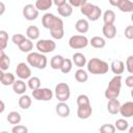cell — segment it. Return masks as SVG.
<instances>
[{
	"instance_id": "cell-15",
	"label": "cell",
	"mask_w": 133,
	"mask_h": 133,
	"mask_svg": "<svg viewBox=\"0 0 133 133\" xmlns=\"http://www.w3.org/2000/svg\"><path fill=\"white\" fill-rule=\"evenodd\" d=\"M92 113V108L91 105H83V106H78L77 109V116L80 119H87Z\"/></svg>"
},
{
	"instance_id": "cell-26",
	"label": "cell",
	"mask_w": 133,
	"mask_h": 133,
	"mask_svg": "<svg viewBox=\"0 0 133 133\" xmlns=\"http://www.w3.org/2000/svg\"><path fill=\"white\" fill-rule=\"evenodd\" d=\"M52 4V0H36L34 6L37 10H48Z\"/></svg>"
},
{
	"instance_id": "cell-3",
	"label": "cell",
	"mask_w": 133,
	"mask_h": 133,
	"mask_svg": "<svg viewBox=\"0 0 133 133\" xmlns=\"http://www.w3.org/2000/svg\"><path fill=\"white\" fill-rule=\"evenodd\" d=\"M87 71L92 75H104L109 71V65L106 61L100 58H91L86 62Z\"/></svg>"
},
{
	"instance_id": "cell-7",
	"label": "cell",
	"mask_w": 133,
	"mask_h": 133,
	"mask_svg": "<svg viewBox=\"0 0 133 133\" xmlns=\"http://www.w3.org/2000/svg\"><path fill=\"white\" fill-rule=\"evenodd\" d=\"M88 45V38L83 34H75L72 35L69 39V46L72 49L79 50L87 47Z\"/></svg>"
},
{
	"instance_id": "cell-13",
	"label": "cell",
	"mask_w": 133,
	"mask_h": 133,
	"mask_svg": "<svg viewBox=\"0 0 133 133\" xmlns=\"http://www.w3.org/2000/svg\"><path fill=\"white\" fill-rule=\"evenodd\" d=\"M118 113H121V115L124 116V117L133 116V102L128 101V102H125L124 104H122L119 106Z\"/></svg>"
},
{
	"instance_id": "cell-48",
	"label": "cell",
	"mask_w": 133,
	"mask_h": 133,
	"mask_svg": "<svg viewBox=\"0 0 133 133\" xmlns=\"http://www.w3.org/2000/svg\"><path fill=\"white\" fill-rule=\"evenodd\" d=\"M4 110H5V104L3 101L0 100V113H2Z\"/></svg>"
},
{
	"instance_id": "cell-21",
	"label": "cell",
	"mask_w": 133,
	"mask_h": 133,
	"mask_svg": "<svg viewBox=\"0 0 133 133\" xmlns=\"http://www.w3.org/2000/svg\"><path fill=\"white\" fill-rule=\"evenodd\" d=\"M75 29L79 33H86L89 29V23L85 19H79L75 24Z\"/></svg>"
},
{
	"instance_id": "cell-42",
	"label": "cell",
	"mask_w": 133,
	"mask_h": 133,
	"mask_svg": "<svg viewBox=\"0 0 133 133\" xmlns=\"http://www.w3.org/2000/svg\"><path fill=\"white\" fill-rule=\"evenodd\" d=\"M126 69L130 75L133 74V56L132 55L128 56V58L126 60Z\"/></svg>"
},
{
	"instance_id": "cell-24",
	"label": "cell",
	"mask_w": 133,
	"mask_h": 133,
	"mask_svg": "<svg viewBox=\"0 0 133 133\" xmlns=\"http://www.w3.org/2000/svg\"><path fill=\"white\" fill-rule=\"evenodd\" d=\"M88 44L96 49H102L106 46V41L101 36H94L90 38V41H88Z\"/></svg>"
},
{
	"instance_id": "cell-32",
	"label": "cell",
	"mask_w": 133,
	"mask_h": 133,
	"mask_svg": "<svg viewBox=\"0 0 133 133\" xmlns=\"http://www.w3.org/2000/svg\"><path fill=\"white\" fill-rule=\"evenodd\" d=\"M41 79L38 78V77H35V76H33V77H30L29 79H28V82H27V86L31 89V90H35V89H37V88H39L41 87Z\"/></svg>"
},
{
	"instance_id": "cell-22",
	"label": "cell",
	"mask_w": 133,
	"mask_h": 133,
	"mask_svg": "<svg viewBox=\"0 0 133 133\" xmlns=\"http://www.w3.org/2000/svg\"><path fill=\"white\" fill-rule=\"evenodd\" d=\"M119 106H121V103L117 99L109 100L107 103V110L110 114H117L119 110Z\"/></svg>"
},
{
	"instance_id": "cell-33",
	"label": "cell",
	"mask_w": 133,
	"mask_h": 133,
	"mask_svg": "<svg viewBox=\"0 0 133 133\" xmlns=\"http://www.w3.org/2000/svg\"><path fill=\"white\" fill-rule=\"evenodd\" d=\"M19 49L21 52H24V53H30L31 50L33 49V43L32 41L26 38L20 46H19Z\"/></svg>"
},
{
	"instance_id": "cell-23",
	"label": "cell",
	"mask_w": 133,
	"mask_h": 133,
	"mask_svg": "<svg viewBox=\"0 0 133 133\" xmlns=\"http://www.w3.org/2000/svg\"><path fill=\"white\" fill-rule=\"evenodd\" d=\"M18 104H19L20 108L26 110V109H28V108L31 106V104H32V100H31L30 96L24 94V95H22V96L20 97V99H19V101H18Z\"/></svg>"
},
{
	"instance_id": "cell-14",
	"label": "cell",
	"mask_w": 133,
	"mask_h": 133,
	"mask_svg": "<svg viewBox=\"0 0 133 133\" xmlns=\"http://www.w3.org/2000/svg\"><path fill=\"white\" fill-rule=\"evenodd\" d=\"M109 69L112 71V73L115 75V76H121L124 71H125V63L119 60V59H114L111 61L110 65H109Z\"/></svg>"
},
{
	"instance_id": "cell-2",
	"label": "cell",
	"mask_w": 133,
	"mask_h": 133,
	"mask_svg": "<svg viewBox=\"0 0 133 133\" xmlns=\"http://www.w3.org/2000/svg\"><path fill=\"white\" fill-rule=\"evenodd\" d=\"M122 88V76H114L110 79L107 88L105 89L104 96L107 100L117 99Z\"/></svg>"
},
{
	"instance_id": "cell-30",
	"label": "cell",
	"mask_w": 133,
	"mask_h": 133,
	"mask_svg": "<svg viewBox=\"0 0 133 133\" xmlns=\"http://www.w3.org/2000/svg\"><path fill=\"white\" fill-rule=\"evenodd\" d=\"M57 11L61 17H70L73 14V7L66 2L64 5L57 7Z\"/></svg>"
},
{
	"instance_id": "cell-38",
	"label": "cell",
	"mask_w": 133,
	"mask_h": 133,
	"mask_svg": "<svg viewBox=\"0 0 133 133\" xmlns=\"http://www.w3.org/2000/svg\"><path fill=\"white\" fill-rule=\"evenodd\" d=\"M88 104H90L88 96L82 94V95H79L77 97V105L78 106H83V105H88Z\"/></svg>"
},
{
	"instance_id": "cell-19",
	"label": "cell",
	"mask_w": 133,
	"mask_h": 133,
	"mask_svg": "<svg viewBox=\"0 0 133 133\" xmlns=\"http://www.w3.org/2000/svg\"><path fill=\"white\" fill-rule=\"evenodd\" d=\"M27 89V84L24 80H16L12 84V90L18 95H24Z\"/></svg>"
},
{
	"instance_id": "cell-9",
	"label": "cell",
	"mask_w": 133,
	"mask_h": 133,
	"mask_svg": "<svg viewBox=\"0 0 133 133\" xmlns=\"http://www.w3.org/2000/svg\"><path fill=\"white\" fill-rule=\"evenodd\" d=\"M33 99L37 101H50L53 98V91L48 87H39L35 90H32L31 92Z\"/></svg>"
},
{
	"instance_id": "cell-6",
	"label": "cell",
	"mask_w": 133,
	"mask_h": 133,
	"mask_svg": "<svg viewBox=\"0 0 133 133\" xmlns=\"http://www.w3.org/2000/svg\"><path fill=\"white\" fill-rule=\"evenodd\" d=\"M55 97L59 102H65L70 99L71 97V89L69 84L64 83V82H60L55 86V90H54Z\"/></svg>"
},
{
	"instance_id": "cell-44",
	"label": "cell",
	"mask_w": 133,
	"mask_h": 133,
	"mask_svg": "<svg viewBox=\"0 0 133 133\" xmlns=\"http://www.w3.org/2000/svg\"><path fill=\"white\" fill-rule=\"evenodd\" d=\"M125 36L128 39H132L133 38V26L132 25H128L125 28Z\"/></svg>"
},
{
	"instance_id": "cell-20",
	"label": "cell",
	"mask_w": 133,
	"mask_h": 133,
	"mask_svg": "<svg viewBox=\"0 0 133 133\" xmlns=\"http://www.w3.org/2000/svg\"><path fill=\"white\" fill-rule=\"evenodd\" d=\"M26 35H27L28 39H30V41L37 39L39 37V29H38V27L35 26V25L28 26L27 29H26Z\"/></svg>"
},
{
	"instance_id": "cell-27",
	"label": "cell",
	"mask_w": 133,
	"mask_h": 133,
	"mask_svg": "<svg viewBox=\"0 0 133 133\" xmlns=\"http://www.w3.org/2000/svg\"><path fill=\"white\" fill-rule=\"evenodd\" d=\"M75 79L77 82L79 83H84L88 80V75H87V72L83 69H78L76 72H75Z\"/></svg>"
},
{
	"instance_id": "cell-41",
	"label": "cell",
	"mask_w": 133,
	"mask_h": 133,
	"mask_svg": "<svg viewBox=\"0 0 133 133\" xmlns=\"http://www.w3.org/2000/svg\"><path fill=\"white\" fill-rule=\"evenodd\" d=\"M11 133H28V128L24 125H15L11 129Z\"/></svg>"
},
{
	"instance_id": "cell-28",
	"label": "cell",
	"mask_w": 133,
	"mask_h": 133,
	"mask_svg": "<svg viewBox=\"0 0 133 133\" xmlns=\"http://www.w3.org/2000/svg\"><path fill=\"white\" fill-rule=\"evenodd\" d=\"M104 24H113L115 21V12L112 9H107L103 14Z\"/></svg>"
},
{
	"instance_id": "cell-47",
	"label": "cell",
	"mask_w": 133,
	"mask_h": 133,
	"mask_svg": "<svg viewBox=\"0 0 133 133\" xmlns=\"http://www.w3.org/2000/svg\"><path fill=\"white\" fill-rule=\"evenodd\" d=\"M5 9H6V8H5V4L0 1V16H2V15L5 12Z\"/></svg>"
},
{
	"instance_id": "cell-17",
	"label": "cell",
	"mask_w": 133,
	"mask_h": 133,
	"mask_svg": "<svg viewBox=\"0 0 133 133\" xmlns=\"http://www.w3.org/2000/svg\"><path fill=\"white\" fill-rule=\"evenodd\" d=\"M55 111L60 117H68L71 113L70 106L65 102H59L55 107Z\"/></svg>"
},
{
	"instance_id": "cell-11",
	"label": "cell",
	"mask_w": 133,
	"mask_h": 133,
	"mask_svg": "<svg viewBox=\"0 0 133 133\" xmlns=\"http://www.w3.org/2000/svg\"><path fill=\"white\" fill-rule=\"evenodd\" d=\"M23 17L27 21L36 20L38 17V10L35 8V6L33 4H26L23 7Z\"/></svg>"
},
{
	"instance_id": "cell-36",
	"label": "cell",
	"mask_w": 133,
	"mask_h": 133,
	"mask_svg": "<svg viewBox=\"0 0 133 133\" xmlns=\"http://www.w3.org/2000/svg\"><path fill=\"white\" fill-rule=\"evenodd\" d=\"M8 43V33L5 30H0V49L4 50L7 47Z\"/></svg>"
},
{
	"instance_id": "cell-49",
	"label": "cell",
	"mask_w": 133,
	"mask_h": 133,
	"mask_svg": "<svg viewBox=\"0 0 133 133\" xmlns=\"http://www.w3.org/2000/svg\"><path fill=\"white\" fill-rule=\"evenodd\" d=\"M4 55H5V52H4V50H1V49H0V59H1V58H2Z\"/></svg>"
},
{
	"instance_id": "cell-45",
	"label": "cell",
	"mask_w": 133,
	"mask_h": 133,
	"mask_svg": "<svg viewBox=\"0 0 133 133\" xmlns=\"http://www.w3.org/2000/svg\"><path fill=\"white\" fill-rule=\"evenodd\" d=\"M125 83L128 87L132 88L133 87V75H129L126 79H125Z\"/></svg>"
},
{
	"instance_id": "cell-1",
	"label": "cell",
	"mask_w": 133,
	"mask_h": 133,
	"mask_svg": "<svg viewBox=\"0 0 133 133\" xmlns=\"http://www.w3.org/2000/svg\"><path fill=\"white\" fill-rule=\"evenodd\" d=\"M42 25L44 26V28L50 30V34L54 39H61L63 37V21L59 17L47 12L42 18Z\"/></svg>"
},
{
	"instance_id": "cell-10",
	"label": "cell",
	"mask_w": 133,
	"mask_h": 133,
	"mask_svg": "<svg viewBox=\"0 0 133 133\" xmlns=\"http://www.w3.org/2000/svg\"><path fill=\"white\" fill-rule=\"evenodd\" d=\"M16 74L20 78V80H26L31 77V70L25 62H20L17 64Z\"/></svg>"
},
{
	"instance_id": "cell-35",
	"label": "cell",
	"mask_w": 133,
	"mask_h": 133,
	"mask_svg": "<svg viewBox=\"0 0 133 133\" xmlns=\"http://www.w3.org/2000/svg\"><path fill=\"white\" fill-rule=\"evenodd\" d=\"M73 69V62L71 59L69 58H63V61H62V64H61V68H60V71L61 73L63 74H68L72 71Z\"/></svg>"
},
{
	"instance_id": "cell-52",
	"label": "cell",
	"mask_w": 133,
	"mask_h": 133,
	"mask_svg": "<svg viewBox=\"0 0 133 133\" xmlns=\"http://www.w3.org/2000/svg\"><path fill=\"white\" fill-rule=\"evenodd\" d=\"M0 133H8L7 131H2V132H0Z\"/></svg>"
},
{
	"instance_id": "cell-39",
	"label": "cell",
	"mask_w": 133,
	"mask_h": 133,
	"mask_svg": "<svg viewBox=\"0 0 133 133\" xmlns=\"http://www.w3.org/2000/svg\"><path fill=\"white\" fill-rule=\"evenodd\" d=\"M100 133H115V128L111 124H104L100 127Z\"/></svg>"
},
{
	"instance_id": "cell-12",
	"label": "cell",
	"mask_w": 133,
	"mask_h": 133,
	"mask_svg": "<svg viewBox=\"0 0 133 133\" xmlns=\"http://www.w3.org/2000/svg\"><path fill=\"white\" fill-rule=\"evenodd\" d=\"M111 5L117 6L118 9L123 12H132L133 11V2L130 0H116V1H109Z\"/></svg>"
},
{
	"instance_id": "cell-34",
	"label": "cell",
	"mask_w": 133,
	"mask_h": 133,
	"mask_svg": "<svg viewBox=\"0 0 133 133\" xmlns=\"http://www.w3.org/2000/svg\"><path fill=\"white\" fill-rule=\"evenodd\" d=\"M114 128L115 130H118V131H126L128 128H129V123L125 119V118H118L115 121L114 123Z\"/></svg>"
},
{
	"instance_id": "cell-25",
	"label": "cell",
	"mask_w": 133,
	"mask_h": 133,
	"mask_svg": "<svg viewBox=\"0 0 133 133\" xmlns=\"http://www.w3.org/2000/svg\"><path fill=\"white\" fill-rule=\"evenodd\" d=\"M6 119L11 125H19L22 117H21V114L18 111H10L6 116Z\"/></svg>"
},
{
	"instance_id": "cell-16",
	"label": "cell",
	"mask_w": 133,
	"mask_h": 133,
	"mask_svg": "<svg viewBox=\"0 0 133 133\" xmlns=\"http://www.w3.org/2000/svg\"><path fill=\"white\" fill-rule=\"evenodd\" d=\"M102 32L106 38L112 39L116 35V27L114 24H104L102 28Z\"/></svg>"
},
{
	"instance_id": "cell-8",
	"label": "cell",
	"mask_w": 133,
	"mask_h": 133,
	"mask_svg": "<svg viewBox=\"0 0 133 133\" xmlns=\"http://www.w3.org/2000/svg\"><path fill=\"white\" fill-rule=\"evenodd\" d=\"M36 49L42 54L53 52L56 49V43L53 39H38L35 45Z\"/></svg>"
},
{
	"instance_id": "cell-50",
	"label": "cell",
	"mask_w": 133,
	"mask_h": 133,
	"mask_svg": "<svg viewBox=\"0 0 133 133\" xmlns=\"http://www.w3.org/2000/svg\"><path fill=\"white\" fill-rule=\"evenodd\" d=\"M3 75H4V72L0 70V81H1V79H2V77H3Z\"/></svg>"
},
{
	"instance_id": "cell-18",
	"label": "cell",
	"mask_w": 133,
	"mask_h": 133,
	"mask_svg": "<svg viewBox=\"0 0 133 133\" xmlns=\"http://www.w3.org/2000/svg\"><path fill=\"white\" fill-rule=\"evenodd\" d=\"M72 62L76 65V66H78L79 69H82L83 66H85V64H86V57L82 54V53H80V52H76V53H74L73 54V56H72Z\"/></svg>"
},
{
	"instance_id": "cell-43",
	"label": "cell",
	"mask_w": 133,
	"mask_h": 133,
	"mask_svg": "<svg viewBox=\"0 0 133 133\" xmlns=\"http://www.w3.org/2000/svg\"><path fill=\"white\" fill-rule=\"evenodd\" d=\"M85 2H86V0H69L68 3L72 7H81Z\"/></svg>"
},
{
	"instance_id": "cell-31",
	"label": "cell",
	"mask_w": 133,
	"mask_h": 133,
	"mask_svg": "<svg viewBox=\"0 0 133 133\" xmlns=\"http://www.w3.org/2000/svg\"><path fill=\"white\" fill-rule=\"evenodd\" d=\"M15 81H16V78H15V75L12 73H4L0 82L4 86H9V85H12Z\"/></svg>"
},
{
	"instance_id": "cell-46",
	"label": "cell",
	"mask_w": 133,
	"mask_h": 133,
	"mask_svg": "<svg viewBox=\"0 0 133 133\" xmlns=\"http://www.w3.org/2000/svg\"><path fill=\"white\" fill-rule=\"evenodd\" d=\"M52 3H53L54 5H56L57 7H60V6L64 5V4L66 3V1H65V0H54V1H52Z\"/></svg>"
},
{
	"instance_id": "cell-29",
	"label": "cell",
	"mask_w": 133,
	"mask_h": 133,
	"mask_svg": "<svg viewBox=\"0 0 133 133\" xmlns=\"http://www.w3.org/2000/svg\"><path fill=\"white\" fill-rule=\"evenodd\" d=\"M63 61V57L61 55H54L50 60V65L53 70H60L61 64Z\"/></svg>"
},
{
	"instance_id": "cell-40",
	"label": "cell",
	"mask_w": 133,
	"mask_h": 133,
	"mask_svg": "<svg viewBox=\"0 0 133 133\" xmlns=\"http://www.w3.org/2000/svg\"><path fill=\"white\" fill-rule=\"evenodd\" d=\"M25 39H26L25 35H24V34H21V33H16V34H14L12 37H11L12 43H14L15 45H17L18 47H19Z\"/></svg>"
},
{
	"instance_id": "cell-5",
	"label": "cell",
	"mask_w": 133,
	"mask_h": 133,
	"mask_svg": "<svg viewBox=\"0 0 133 133\" xmlns=\"http://www.w3.org/2000/svg\"><path fill=\"white\" fill-rule=\"evenodd\" d=\"M26 59L30 66H33L38 70H44L47 66V62H48L46 55L39 52H30L27 55Z\"/></svg>"
},
{
	"instance_id": "cell-51",
	"label": "cell",
	"mask_w": 133,
	"mask_h": 133,
	"mask_svg": "<svg viewBox=\"0 0 133 133\" xmlns=\"http://www.w3.org/2000/svg\"><path fill=\"white\" fill-rule=\"evenodd\" d=\"M132 132H133V128L130 127V129H129V133H132Z\"/></svg>"
},
{
	"instance_id": "cell-37",
	"label": "cell",
	"mask_w": 133,
	"mask_h": 133,
	"mask_svg": "<svg viewBox=\"0 0 133 133\" xmlns=\"http://www.w3.org/2000/svg\"><path fill=\"white\" fill-rule=\"evenodd\" d=\"M9 65H10V58H9L8 55L5 54L0 59V70L1 71H6V70H8Z\"/></svg>"
},
{
	"instance_id": "cell-4",
	"label": "cell",
	"mask_w": 133,
	"mask_h": 133,
	"mask_svg": "<svg viewBox=\"0 0 133 133\" xmlns=\"http://www.w3.org/2000/svg\"><path fill=\"white\" fill-rule=\"evenodd\" d=\"M80 11H81L82 15H84L85 17H87V19L89 21H97L102 16V9L98 5H95L92 3H89L88 1H86L80 7Z\"/></svg>"
}]
</instances>
